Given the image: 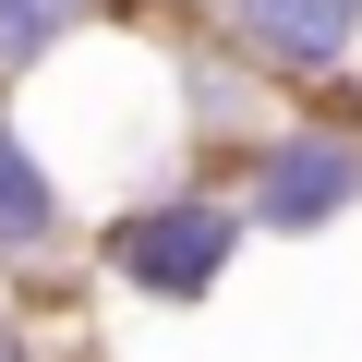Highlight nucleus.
<instances>
[{"instance_id":"nucleus-1","label":"nucleus","mask_w":362,"mask_h":362,"mask_svg":"<svg viewBox=\"0 0 362 362\" xmlns=\"http://www.w3.org/2000/svg\"><path fill=\"white\" fill-rule=\"evenodd\" d=\"M242 242H254V218H242V194H230V169H206V157H169V169L121 181V194L85 218L97 290H121V302H145V314L218 302L230 266H242Z\"/></svg>"},{"instance_id":"nucleus-7","label":"nucleus","mask_w":362,"mask_h":362,"mask_svg":"<svg viewBox=\"0 0 362 362\" xmlns=\"http://www.w3.org/2000/svg\"><path fill=\"white\" fill-rule=\"evenodd\" d=\"M0 362H49V314H37L13 278H0Z\"/></svg>"},{"instance_id":"nucleus-2","label":"nucleus","mask_w":362,"mask_h":362,"mask_svg":"<svg viewBox=\"0 0 362 362\" xmlns=\"http://www.w3.org/2000/svg\"><path fill=\"white\" fill-rule=\"evenodd\" d=\"M230 194L254 242H326L338 218H362V97H290L230 157Z\"/></svg>"},{"instance_id":"nucleus-4","label":"nucleus","mask_w":362,"mask_h":362,"mask_svg":"<svg viewBox=\"0 0 362 362\" xmlns=\"http://www.w3.org/2000/svg\"><path fill=\"white\" fill-rule=\"evenodd\" d=\"M85 181L49 157V133L0 97V278L13 290H37V278H73L85 266Z\"/></svg>"},{"instance_id":"nucleus-8","label":"nucleus","mask_w":362,"mask_h":362,"mask_svg":"<svg viewBox=\"0 0 362 362\" xmlns=\"http://www.w3.org/2000/svg\"><path fill=\"white\" fill-rule=\"evenodd\" d=\"M157 13H169V0H157Z\"/></svg>"},{"instance_id":"nucleus-5","label":"nucleus","mask_w":362,"mask_h":362,"mask_svg":"<svg viewBox=\"0 0 362 362\" xmlns=\"http://www.w3.org/2000/svg\"><path fill=\"white\" fill-rule=\"evenodd\" d=\"M230 49H254L290 97H362V0H181Z\"/></svg>"},{"instance_id":"nucleus-6","label":"nucleus","mask_w":362,"mask_h":362,"mask_svg":"<svg viewBox=\"0 0 362 362\" xmlns=\"http://www.w3.org/2000/svg\"><path fill=\"white\" fill-rule=\"evenodd\" d=\"M133 0H0V97H25L37 73H61L97 25H121Z\"/></svg>"},{"instance_id":"nucleus-3","label":"nucleus","mask_w":362,"mask_h":362,"mask_svg":"<svg viewBox=\"0 0 362 362\" xmlns=\"http://www.w3.org/2000/svg\"><path fill=\"white\" fill-rule=\"evenodd\" d=\"M157 25V85H169V133H181V157H206V169H230L278 109H290V85L254 61V49H230L206 13H145Z\"/></svg>"}]
</instances>
